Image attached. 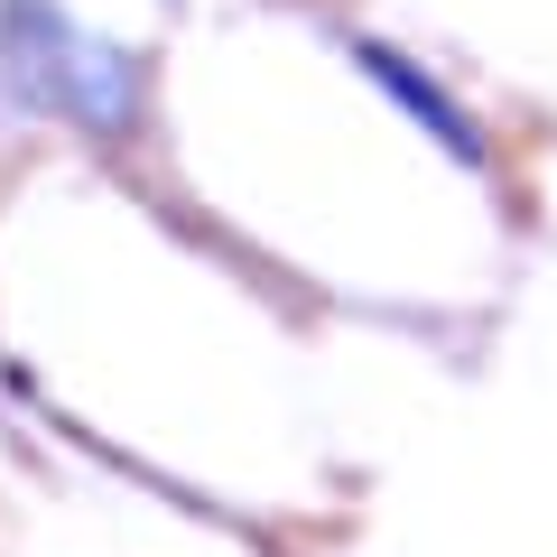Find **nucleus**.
Listing matches in <instances>:
<instances>
[{
    "instance_id": "f257e3e1",
    "label": "nucleus",
    "mask_w": 557,
    "mask_h": 557,
    "mask_svg": "<svg viewBox=\"0 0 557 557\" xmlns=\"http://www.w3.org/2000/svg\"><path fill=\"white\" fill-rule=\"evenodd\" d=\"M10 38L47 47V57L28 65L38 102H57V112L84 121V131H131V112H139V75H131V57H112L102 38H84V28L57 20L47 0H10Z\"/></svg>"
},
{
    "instance_id": "f03ea898",
    "label": "nucleus",
    "mask_w": 557,
    "mask_h": 557,
    "mask_svg": "<svg viewBox=\"0 0 557 557\" xmlns=\"http://www.w3.org/2000/svg\"><path fill=\"white\" fill-rule=\"evenodd\" d=\"M362 65H372V75L391 84V94L409 102V112L428 121V131H437L446 149H456V159H483V139H474V121H465V112H456V102H446V94H437V84H428V75H409V65H399L391 47H362Z\"/></svg>"
}]
</instances>
